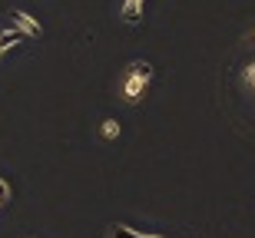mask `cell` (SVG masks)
<instances>
[{
	"mask_svg": "<svg viewBox=\"0 0 255 238\" xmlns=\"http://www.w3.org/2000/svg\"><path fill=\"white\" fill-rule=\"evenodd\" d=\"M10 195H13V189H10L7 182L0 179V199H3V205H7V202H10Z\"/></svg>",
	"mask_w": 255,
	"mask_h": 238,
	"instance_id": "cell-7",
	"label": "cell"
},
{
	"mask_svg": "<svg viewBox=\"0 0 255 238\" xmlns=\"http://www.w3.org/2000/svg\"><path fill=\"white\" fill-rule=\"evenodd\" d=\"M249 43H252V47H255V30H252V33H249Z\"/></svg>",
	"mask_w": 255,
	"mask_h": 238,
	"instance_id": "cell-8",
	"label": "cell"
},
{
	"mask_svg": "<svg viewBox=\"0 0 255 238\" xmlns=\"http://www.w3.org/2000/svg\"><path fill=\"white\" fill-rule=\"evenodd\" d=\"M242 83H246L249 89H252V93H255V60H252V63H249L246 70H242Z\"/></svg>",
	"mask_w": 255,
	"mask_h": 238,
	"instance_id": "cell-6",
	"label": "cell"
},
{
	"mask_svg": "<svg viewBox=\"0 0 255 238\" xmlns=\"http://www.w3.org/2000/svg\"><path fill=\"white\" fill-rule=\"evenodd\" d=\"M142 10H146V0H123L120 3V17H123V23L136 27L142 20Z\"/></svg>",
	"mask_w": 255,
	"mask_h": 238,
	"instance_id": "cell-3",
	"label": "cell"
},
{
	"mask_svg": "<svg viewBox=\"0 0 255 238\" xmlns=\"http://www.w3.org/2000/svg\"><path fill=\"white\" fill-rule=\"evenodd\" d=\"M120 133H123V126H120V119H113V116H106L103 123H100V136H103L106 143L120 139Z\"/></svg>",
	"mask_w": 255,
	"mask_h": 238,
	"instance_id": "cell-4",
	"label": "cell"
},
{
	"mask_svg": "<svg viewBox=\"0 0 255 238\" xmlns=\"http://www.w3.org/2000/svg\"><path fill=\"white\" fill-rule=\"evenodd\" d=\"M149 83H152V63H146V60H132L129 67H126L123 79H120V96H123V103L136 106L142 96H146Z\"/></svg>",
	"mask_w": 255,
	"mask_h": 238,
	"instance_id": "cell-1",
	"label": "cell"
},
{
	"mask_svg": "<svg viewBox=\"0 0 255 238\" xmlns=\"http://www.w3.org/2000/svg\"><path fill=\"white\" fill-rule=\"evenodd\" d=\"M110 238H162V235H139V232H129L126 225H110Z\"/></svg>",
	"mask_w": 255,
	"mask_h": 238,
	"instance_id": "cell-5",
	"label": "cell"
},
{
	"mask_svg": "<svg viewBox=\"0 0 255 238\" xmlns=\"http://www.w3.org/2000/svg\"><path fill=\"white\" fill-rule=\"evenodd\" d=\"M10 17H13V23H17L23 33H30V37H43V23L33 20L27 10H10Z\"/></svg>",
	"mask_w": 255,
	"mask_h": 238,
	"instance_id": "cell-2",
	"label": "cell"
},
{
	"mask_svg": "<svg viewBox=\"0 0 255 238\" xmlns=\"http://www.w3.org/2000/svg\"><path fill=\"white\" fill-rule=\"evenodd\" d=\"M0 209H3V199H0Z\"/></svg>",
	"mask_w": 255,
	"mask_h": 238,
	"instance_id": "cell-9",
	"label": "cell"
}]
</instances>
